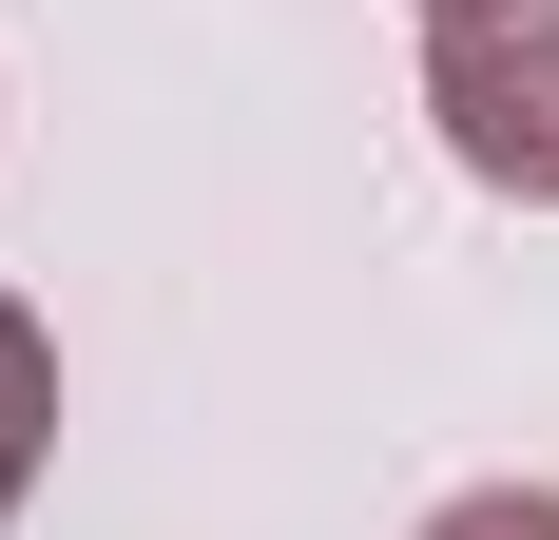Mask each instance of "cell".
<instances>
[{
    "mask_svg": "<svg viewBox=\"0 0 559 540\" xmlns=\"http://www.w3.org/2000/svg\"><path fill=\"white\" fill-rule=\"evenodd\" d=\"M425 116L521 213H559V0H425Z\"/></svg>",
    "mask_w": 559,
    "mask_h": 540,
    "instance_id": "obj_1",
    "label": "cell"
},
{
    "mask_svg": "<svg viewBox=\"0 0 559 540\" xmlns=\"http://www.w3.org/2000/svg\"><path fill=\"white\" fill-rule=\"evenodd\" d=\"M39 463H58V328L0 290V521L39 502Z\"/></svg>",
    "mask_w": 559,
    "mask_h": 540,
    "instance_id": "obj_2",
    "label": "cell"
},
{
    "mask_svg": "<svg viewBox=\"0 0 559 540\" xmlns=\"http://www.w3.org/2000/svg\"><path fill=\"white\" fill-rule=\"evenodd\" d=\"M425 540H559V483H463Z\"/></svg>",
    "mask_w": 559,
    "mask_h": 540,
    "instance_id": "obj_3",
    "label": "cell"
}]
</instances>
